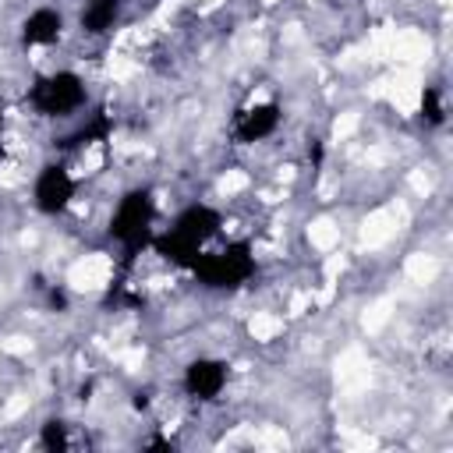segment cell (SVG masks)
Returning a JSON list of instances; mask_svg holds the SVG:
<instances>
[{"mask_svg": "<svg viewBox=\"0 0 453 453\" xmlns=\"http://www.w3.org/2000/svg\"><path fill=\"white\" fill-rule=\"evenodd\" d=\"M219 230H223V212L212 202H188L173 212L166 226H156L149 251L173 269H191L195 258L219 237Z\"/></svg>", "mask_w": 453, "mask_h": 453, "instance_id": "6da1fadb", "label": "cell"}, {"mask_svg": "<svg viewBox=\"0 0 453 453\" xmlns=\"http://www.w3.org/2000/svg\"><path fill=\"white\" fill-rule=\"evenodd\" d=\"M25 103L42 120H74V117H85L92 96H88V81L81 71L53 67V71H42L28 85Z\"/></svg>", "mask_w": 453, "mask_h": 453, "instance_id": "7a4b0ae2", "label": "cell"}, {"mask_svg": "<svg viewBox=\"0 0 453 453\" xmlns=\"http://www.w3.org/2000/svg\"><path fill=\"white\" fill-rule=\"evenodd\" d=\"M156 191L149 184H131L117 195L110 219H106V237L124 251V255H138L149 248L152 234H156Z\"/></svg>", "mask_w": 453, "mask_h": 453, "instance_id": "3957f363", "label": "cell"}, {"mask_svg": "<svg viewBox=\"0 0 453 453\" xmlns=\"http://www.w3.org/2000/svg\"><path fill=\"white\" fill-rule=\"evenodd\" d=\"M188 273L209 294H234V290L248 287L258 273L255 244L251 241H226L219 248H205Z\"/></svg>", "mask_w": 453, "mask_h": 453, "instance_id": "277c9868", "label": "cell"}, {"mask_svg": "<svg viewBox=\"0 0 453 453\" xmlns=\"http://www.w3.org/2000/svg\"><path fill=\"white\" fill-rule=\"evenodd\" d=\"M32 209L46 219L64 216L74 202H78V173L64 163V159H46L39 163V170L32 173Z\"/></svg>", "mask_w": 453, "mask_h": 453, "instance_id": "5b68a950", "label": "cell"}, {"mask_svg": "<svg viewBox=\"0 0 453 453\" xmlns=\"http://www.w3.org/2000/svg\"><path fill=\"white\" fill-rule=\"evenodd\" d=\"M230 386V361L219 354H195L180 368V393L191 403H219Z\"/></svg>", "mask_w": 453, "mask_h": 453, "instance_id": "8992f818", "label": "cell"}, {"mask_svg": "<svg viewBox=\"0 0 453 453\" xmlns=\"http://www.w3.org/2000/svg\"><path fill=\"white\" fill-rule=\"evenodd\" d=\"M283 124V106L276 99H265V103H251L244 110H237L234 124H230V138L234 145H258V142H269Z\"/></svg>", "mask_w": 453, "mask_h": 453, "instance_id": "52a82bcc", "label": "cell"}, {"mask_svg": "<svg viewBox=\"0 0 453 453\" xmlns=\"http://www.w3.org/2000/svg\"><path fill=\"white\" fill-rule=\"evenodd\" d=\"M64 28H67L64 11L53 7V4H39V7H32V11L18 21V42H21L25 50H50V46L60 42Z\"/></svg>", "mask_w": 453, "mask_h": 453, "instance_id": "ba28073f", "label": "cell"}, {"mask_svg": "<svg viewBox=\"0 0 453 453\" xmlns=\"http://www.w3.org/2000/svg\"><path fill=\"white\" fill-rule=\"evenodd\" d=\"M124 11H127V0H85V4L78 7L74 25H78L81 35L103 39V35H110V32L120 25Z\"/></svg>", "mask_w": 453, "mask_h": 453, "instance_id": "9c48e42d", "label": "cell"}, {"mask_svg": "<svg viewBox=\"0 0 453 453\" xmlns=\"http://www.w3.org/2000/svg\"><path fill=\"white\" fill-rule=\"evenodd\" d=\"M418 113H421V124L428 127V131H439L442 124H446V92H442V85H425L421 88V106H418Z\"/></svg>", "mask_w": 453, "mask_h": 453, "instance_id": "30bf717a", "label": "cell"}, {"mask_svg": "<svg viewBox=\"0 0 453 453\" xmlns=\"http://www.w3.org/2000/svg\"><path fill=\"white\" fill-rule=\"evenodd\" d=\"M39 446L50 449V453L71 449V446H74V439H71V421H64V418H46V421L39 425Z\"/></svg>", "mask_w": 453, "mask_h": 453, "instance_id": "8fae6325", "label": "cell"}, {"mask_svg": "<svg viewBox=\"0 0 453 453\" xmlns=\"http://www.w3.org/2000/svg\"><path fill=\"white\" fill-rule=\"evenodd\" d=\"M46 301H50V308H60V311H67V304H71V297H67V290H64V287H50Z\"/></svg>", "mask_w": 453, "mask_h": 453, "instance_id": "7c38bea8", "label": "cell"}]
</instances>
